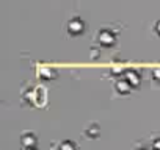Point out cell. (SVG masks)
I'll return each instance as SVG.
<instances>
[{"label":"cell","instance_id":"obj_1","mask_svg":"<svg viewBox=\"0 0 160 150\" xmlns=\"http://www.w3.org/2000/svg\"><path fill=\"white\" fill-rule=\"evenodd\" d=\"M98 39H99L102 44L110 45V44H113V41H115V33H113L110 28H102V30H99V33H98Z\"/></svg>","mask_w":160,"mask_h":150},{"label":"cell","instance_id":"obj_2","mask_svg":"<svg viewBox=\"0 0 160 150\" xmlns=\"http://www.w3.org/2000/svg\"><path fill=\"white\" fill-rule=\"evenodd\" d=\"M68 30L71 33H80V31H82L83 30V21H82V17H80V16L71 17L69 22H68Z\"/></svg>","mask_w":160,"mask_h":150},{"label":"cell","instance_id":"obj_3","mask_svg":"<svg viewBox=\"0 0 160 150\" xmlns=\"http://www.w3.org/2000/svg\"><path fill=\"white\" fill-rule=\"evenodd\" d=\"M21 141H22V144H24L27 148H30V147H35V145H36V136H35L32 131L24 133V134H22V138H21Z\"/></svg>","mask_w":160,"mask_h":150},{"label":"cell","instance_id":"obj_4","mask_svg":"<svg viewBox=\"0 0 160 150\" xmlns=\"http://www.w3.org/2000/svg\"><path fill=\"white\" fill-rule=\"evenodd\" d=\"M124 78H126L130 85H137V83L140 82V75H138V72H137L135 69H127V70L124 72Z\"/></svg>","mask_w":160,"mask_h":150},{"label":"cell","instance_id":"obj_5","mask_svg":"<svg viewBox=\"0 0 160 150\" xmlns=\"http://www.w3.org/2000/svg\"><path fill=\"white\" fill-rule=\"evenodd\" d=\"M130 86H132V85H130L124 77H122V78H119V80H116V89H118L119 92H127Z\"/></svg>","mask_w":160,"mask_h":150},{"label":"cell","instance_id":"obj_6","mask_svg":"<svg viewBox=\"0 0 160 150\" xmlns=\"http://www.w3.org/2000/svg\"><path fill=\"white\" fill-rule=\"evenodd\" d=\"M60 150H75V145L72 141H63L60 144Z\"/></svg>","mask_w":160,"mask_h":150},{"label":"cell","instance_id":"obj_7","mask_svg":"<svg viewBox=\"0 0 160 150\" xmlns=\"http://www.w3.org/2000/svg\"><path fill=\"white\" fill-rule=\"evenodd\" d=\"M98 131H99V128H98V125H96V124H93L90 128H87V133H88L90 136H96V134H98Z\"/></svg>","mask_w":160,"mask_h":150},{"label":"cell","instance_id":"obj_8","mask_svg":"<svg viewBox=\"0 0 160 150\" xmlns=\"http://www.w3.org/2000/svg\"><path fill=\"white\" fill-rule=\"evenodd\" d=\"M152 148L154 150H160V138H155L152 141Z\"/></svg>","mask_w":160,"mask_h":150},{"label":"cell","instance_id":"obj_9","mask_svg":"<svg viewBox=\"0 0 160 150\" xmlns=\"http://www.w3.org/2000/svg\"><path fill=\"white\" fill-rule=\"evenodd\" d=\"M152 75H154V78H160V67L152 69Z\"/></svg>","mask_w":160,"mask_h":150},{"label":"cell","instance_id":"obj_10","mask_svg":"<svg viewBox=\"0 0 160 150\" xmlns=\"http://www.w3.org/2000/svg\"><path fill=\"white\" fill-rule=\"evenodd\" d=\"M41 72H42V73H47V77H50V75L53 73V70H52V69H49V67H44V69H41Z\"/></svg>","mask_w":160,"mask_h":150},{"label":"cell","instance_id":"obj_11","mask_svg":"<svg viewBox=\"0 0 160 150\" xmlns=\"http://www.w3.org/2000/svg\"><path fill=\"white\" fill-rule=\"evenodd\" d=\"M155 30L160 33V19H158V21H157V24H155Z\"/></svg>","mask_w":160,"mask_h":150},{"label":"cell","instance_id":"obj_12","mask_svg":"<svg viewBox=\"0 0 160 150\" xmlns=\"http://www.w3.org/2000/svg\"><path fill=\"white\" fill-rule=\"evenodd\" d=\"M27 150H36V147H30V148H27Z\"/></svg>","mask_w":160,"mask_h":150},{"label":"cell","instance_id":"obj_13","mask_svg":"<svg viewBox=\"0 0 160 150\" xmlns=\"http://www.w3.org/2000/svg\"><path fill=\"white\" fill-rule=\"evenodd\" d=\"M137 150H146V148H143V147H141V148H137Z\"/></svg>","mask_w":160,"mask_h":150}]
</instances>
